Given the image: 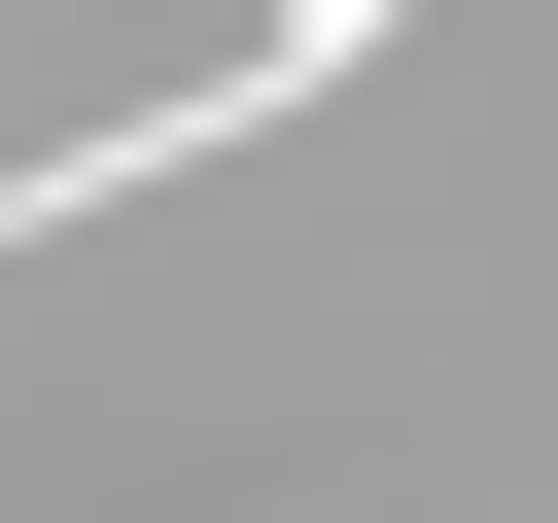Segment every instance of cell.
I'll list each match as a JSON object with an SVG mask.
<instances>
[{
  "mask_svg": "<svg viewBox=\"0 0 558 523\" xmlns=\"http://www.w3.org/2000/svg\"><path fill=\"white\" fill-rule=\"evenodd\" d=\"M244 35H279V70H384V35H418V0H244Z\"/></svg>",
  "mask_w": 558,
  "mask_h": 523,
  "instance_id": "1",
  "label": "cell"
}]
</instances>
